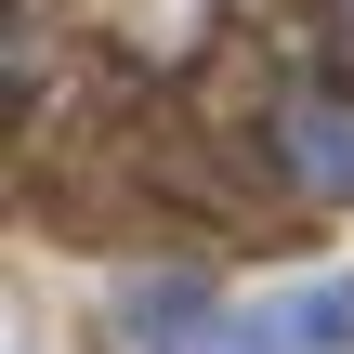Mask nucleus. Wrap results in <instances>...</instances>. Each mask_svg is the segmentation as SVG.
<instances>
[{
  "label": "nucleus",
  "instance_id": "f257e3e1",
  "mask_svg": "<svg viewBox=\"0 0 354 354\" xmlns=\"http://www.w3.org/2000/svg\"><path fill=\"white\" fill-rule=\"evenodd\" d=\"M276 171L315 197V210H354V79H289L276 118H263Z\"/></svg>",
  "mask_w": 354,
  "mask_h": 354
},
{
  "label": "nucleus",
  "instance_id": "f03ea898",
  "mask_svg": "<svg viewBox=\"0 0 354 354\" xmlns=\"http://www.w3.org/2000/svg\"><path fill=\"white\" fill-rule=\"evenodd\" d=\"M118 328L131 354H276V328H250L223 289H197V276H145V289H118Z\"/></svg>",
  "mask_w": 354,
  "mask_h": 354
},
{
  "label": "nucleus",
  "instance_id": "7ed1b4c3",
  "mask_svg": "<svg viewBox=\"0 0 354 354\" xmlns=\"http://www.w3.org/2000/svg\"><path fill=\"white\" fill-rule=\"evenodd\" d=\"M342 342H354V289H302L276 315V354H342Z\"/></svg>",
  "mask_w": 354,
  "mask_h": 354
}]
</instances>
